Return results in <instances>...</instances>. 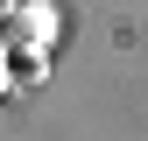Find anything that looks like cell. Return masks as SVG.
Returning <instances> with one entry per match:
<instances>
[{
    "label": "cell",
    "mask_w": 148,
    "mask_h": 141,
    "mask_svg": "<svg viewBox=\"0 0 148 141\" xmlns=\"http://www.w3.org/2000/svg\"><path fill=\"white\" fill-rule=\"evenodd\" d=\"M7 14H14V21H7V42H21V49H42L49 35H57V7H49V0H42V7L21 0V7H7Z\"/></svg>",
    "instance_id": "obj_1"
},
{
    "label": "cell",
    "mask_w": 148,
    "mask_h": 141,
    "mask_svg": "<svg viewBox=\"0 0 148 141\" xmlns=\"http://www.w3.org/2000/svg\"><path fill=\"white\" fill-rule=\"evenodd\" d=\"M0 92H7V70H0Z\"/></svg>",
    "instance_id": "obj_2"
}]
</instances>
